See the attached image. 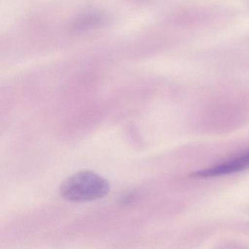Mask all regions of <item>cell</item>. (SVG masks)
<instances>
[{
	"mask_svg": "<svg viewBox=\"0 0 249 249\" xmlns=\"http://www.w3.org/2000/svg\"><path fill=\"white\" fill-rule=\"evenodd\" d=\"M102 18L100 17H97V15H89L88 17H86L85 18H82V20L80 21L79 27H83V28H87L89 26H93L94 24H97V23L100 22Z\"/></svg>",
	"mask_w": 249,
	"mask_h": 249,
	"instance_id": "cell-3",
	"label": "cell"
},
{
	"mask_svg": "<svg viewBox=\"0 0 249 249\" xmlns=\"http://www.w3.org/2000/svg\"><path fill=\"white\" fill-rule=\"evenodd\" d=\"M59 190L61 196L70 202H90L106 196L110 191V184L98 173L83 170L67 178Z\"/></svg>",
	"mask_w": 249,
	"mask_h": 249,
	"instance_id": "cell-1",
	"label": "cell"
},
{
	"mask_svg": "<svg viewBox=\"0 0 249 249\" xmlns=\"http://www.w3.org/2000/svg\"><path fill=\"white\" fill-rule=\"evenodd\" d=\"M248 168H249V151L221 164L195 172L191 175V177L196 178L220 177L239 173Z\"/></svg>",
	"mask_w": 249,
	"mask_h": 249,
	"instance_id": "cell-2",
	"label": "cell"
}]
</instances>
